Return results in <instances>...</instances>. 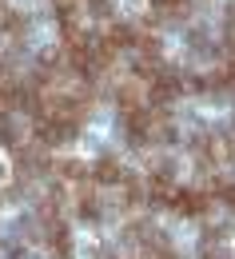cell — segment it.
Listing matches in <instances>:
<instances>
[{"instance_id": "obj_1", "label": "cell", "mask_w": 235, "mask_h": 259, "mask_svg": "<svg viewBox=\"0 0 235 259\" xmlns=\"http://www.w3.org/2000/svg\"><path fill=\"white\" fill-rule=\"evenodd\" d=\"M192 156L200 163V171H211V167H219V163L235 160L231 152V136H219V132H203L196 136V144H192Z\"/></svg>"}, {"instance_id": "obj_2", "label": "cell", "mask_w": 235, "mask_h": 259, "mask_svg": "<svg viewBox=\"0 0 235 259\" xmlns=\"http://www.w3.org/2000/svg\"><path fill=\"white\" fill-rule=\"evenodd\" d=\"M211 203H215V195H211L207 184H187V188L179 184L175 195H171V211H175V215H183V220H200Z\"/></svg>"}, {"instance_id": "obj_3", "label": "cell", "mask_w": 235, "mask_h": 259, "mask_svg": "<svg viewBox=\"0 0 235 259\" xmlns=\"http://www.w3.org/2000/svg\"><path fill=\"white\" fill-rule=\"evenodd\" d=\"M72 203H76V215L84 224H100V184L92 176L72 184Z\"/></svg>"}, {"instance_id": "obj_4", "label": "cell", "mask_w": 235, "mask_h": 259, "mask_svg": "<svg viewBox=\"0 0 235 259\" xmlns=\"http://www.w3.org/2000/svg\"><path fill=\"white\" fill-rule=\"evenodd\" d=\"M88 176H92V180H96L100 188H116V184H120V180H124L128 171H124V163L116 160V156H108V152H104V156H96V160H92Z\"/></svg>"}, {"instance_id": "obj_5", "label": "cell", "mask_w": 235, "mask_h": 259, "mask_svg": "<svg viewBox=\"0 0 235 259\" xmlns=\"http://www.w3.org/2000/svg\"><path fill=\"white\" fill-rule=\"evenodd\" d=\"M0 36H4L8 44H24V40H28V16L16 12V8H4V12H0Z\"/></svg>"}, {"instance_id": "obj_6", "label": "cell", "mask_w": 235, "mask_h": 259, "mask_svg": "<svg viewBox=\"0 0 235 259\" xmlns=\"http://www.w3.org/2000/svg\"><path fill=\"white\" fill-rule=\"evenodd\" d=\"M196 8V0H152L156 20H187Z\"/></svg>"}, {"instance_id": "obj_7", "label": "cell", "mask_w": 235, "mask_h": 259, "mask_svg": "<svg viewBox=\"0 0 235 259\" xmlns=\"http://www.w3.org/2000/svg\"><path fill=\"white\" fill-rule=\"evenodd\" d=\"M207 188H211V195H215V203H223V207L235 211V180H211Z\"/></svg>"}, {"instance_id": "obj_8", "label": "cell", "mask_w": 235, "mask_h": 259, "mask_svg": "<svg viewBox=\"0 0 235 259\" xmlns=\"http://www.w3.org/2000/svg\"><path fill=\"white\" fill-rule=\"evenodd\" d=\"M223 48L235 56V4L223 8Z\"/></svg>"}, {"instance_id": "obj_9", "label": "cell", "mask_w": 235, "mask_h": 259, "mask_svg": "<svg viewBox=\"0 0 235 259\" xmlns=\"http://www.w3.org/2000/svg\"><path fill=\"white\" fill-rule=\"evenodd\" d=\"M0 76H8V68H4V60H0Z\"/></svg>"}]
</instances>
